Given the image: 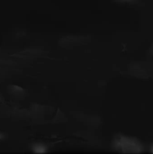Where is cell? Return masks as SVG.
Here are the masks:
<instances>
[{"instance_id": "cell-1", "label": "cell", "mask_w": 153, "mask_h": 154, "mask_svg": "<svg viewBox=\"0 0 153 154\" xmlns=\"http://www.w3.org/2000/svg\"><path fill=\"white\" fill-rule=\"evenodd\" d=\"M113 148L122 153H141L143 151V145L139 140L122 134L115 138Z\"/></svg>"}, {"instance_id": "cell-2", "label": "cell", "mask_w": 153, "mask_h": 154, "mask_svg": "<svg viewBox=\"0 0 153 154\" xmlns=\"http://www.w3.org/2000/svg\"><path fill=\"white\" fill-rule=\"evenodd\" d=\"M119 1H123V2H127V1H133V0H119Z\"/></svg>"}]
</instances>
